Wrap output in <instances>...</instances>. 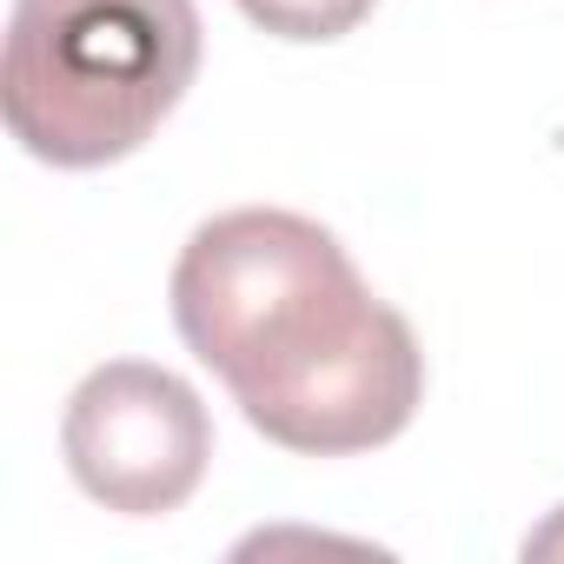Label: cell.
I'll return each instance as SVG.
<instances>
[{
    "mask_svg": "<svg viewBox=\"0 0 564 564\" xmlns=\"http://www.w3.org/2000/svg\"><path fill=\"white\" fill-rule=\"evenodd\" d=\"M173 326L252 432L306 458L392 445L425 399L412 326L319 219L286 206L219 213L180 246Z\"/></svg>",
    "mask_w": 564,
    "mask_h": 564,
    "instance_id": "cell-1",
    "label": "cell"
},
{
    "mask_svg": "<svg viewBox=\"0 0 564 564\" xmlns=\"http://www.w3.org/2000/svg\"><path fill=\"white\" fill-rule=\"evenodd\" d=\"M199 74L193 0H14L0 113L67 173L140 153Z\"/></svg>",
    "mask_w": 564,
    "mask_h": 564,
    "instance_id": "cell-2",
    "label": "cell"
},
{
    "mask_svg": "<svg viewBox=\"0 0 564 564\" xmlns=\"http://www.w3.org/2000/svg\"><path fill=\"white\" fill-rule=\"evenodd\" d=\"M61 452L94 505L120 518H160L199 491L213 465V419L180 372L147 359H107L74 386Z\"/></svg>",
    "mask_w": 564,
    "mask_h": 564,
    "instance_id": "cell-3",
    "label": "cell"
},
{
    "mask_svg": "<svg viewBox=\"0 0 564 564\" xmlns=\"http://www.w3.org/2000/svg\"><path fill=\"white\" fill-rule=\"evenodd\" d=\"M379 0H239V14L272 41H346Z\"/></svg>",
    "mask_w": 564,
    "mask_h": 564,
    "instance_id": "cell-4",
    "label": "cell"
},
{
    "mask_svg": "<svg viewBox=\"0 0 564 564\" xmlns=\"http://www.w3.org/2000/svg\"><path fill=\"white\" fill-rule=\"evenodd\" d=\"M524 557H564V505H557L531 538H524Z\"/></svg>",
    "mask_w": 564,
    "mask_h": 564,
    "instance_id": "cell-5",
    "label": "cell"
}]
</instances>
